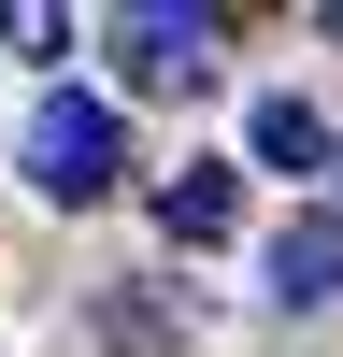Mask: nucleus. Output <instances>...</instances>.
I'll use <instances>...</instances> for the list:
<instances>
[{
	"mask_svg": "<svg viewBox=\"0 0 343 357\" xmlns=\"http://www.w3.org/2000/svg\"><path fill=\"white\" fill-rule=\"evenodd\" d=\"M158 229H172V243H229V229H243V172H229V158H186V172H172V186H158Z\"/></svg>",
	"mask_w": 343,
	"mask_h": 357,
	"instance_id": "nucleus-4",
	"label": "nucleus"
},
{
	"mask_svg": "<svg viewBox=\"0 0 343 357\" xmlns=\"http://www.w3.org/2000/svg\"><path fill=\"white\" fill-rule=\"evenodd\" d=\"M329 143H343V129L300 100V86H272V100L243 114V158H257V172H329Z\"/></svg>",
	"mask_w": 343,
	"mask_h": 357,
	"instance_id": "nucleus-5",
	"label": "nucleus"
},
{
	"mask_svg": "<svg viewBox=\"0 0 343 357\" xmlns=\"http://www.w3.org/2000/svg\"><path fill=\"white\" fill-rule=\"evenodd\" d=\"M257 286H272L286 314H329L343 301V215H286L272 243H257Z\"/></svg>",
	"mask_w": 343,
	"mask_h": 357,
	"instance_id": "nucleus-3",
	"label": "nucleus"
},
{
	"mask_svg": "<svg viewBox=\"0 0 343 357\" xmlns=\"http://www.w3.org/2000/svg\"><path fill=\"white\" fill-rule=\"evenodd\" d=\"M329 172H343V143H329Z\"/></svg>",
	"mask_w": 343,
	"mask_h": 357,
	"instance_id": "nucleus-7",
	"label": "nucleus"
},
{
	"mask_svg": "<svg viewBox=\"0 0 343 357\" xmlns=\"http://www.w3.org/2000/svg\"><path fill=\"white\" fill-rule=\"evenodd\" d=\"M15 172L57 200V215H86V200H114V172H129V129H114V100H86V86H57L43 114H29Z\"/></svg>",
	"mask_w": 343,
	"mask_h": 357,
	"instance_id": "nucleus-1",
	"label": "nucleus"
},
{
	"mask_svg": "<svg viewBox=\"0 0 343 357\" xmlns=\"http://www.w3.org/2000/svg\"><path fill=\"white\" fill-rule=\"evenodd\" d=\"M0 43H15V57H57V43H72V15H43V0H15V15H0Z\"/></svg>",
	"mask_w": 343,
	"mask_h": 357,
	"instance_id": "nucleus-6",
	"label": "nucleus"
},
{
	"mask_svg": "<svg viewBox=\"0 0 343 357\" xmlns=\"http://www.w3.org/2000/svg\"><path fill=\"white\" fill-rule=\"evenodd\" d=\"M100 43H114V72H129L143 100H200V86H215V15H114Z\"/></svg>",
	"mask_w": 343,
	"mask_h": 357,
	"instance_id": "nucleus-2",
	"label": "nucleus"
}]
</instances>
